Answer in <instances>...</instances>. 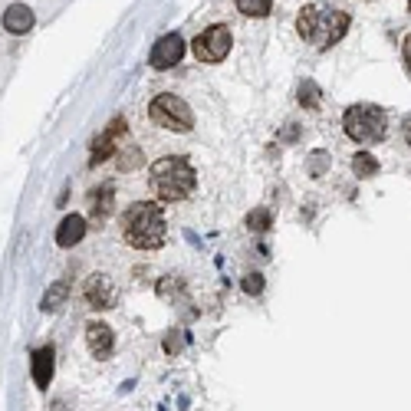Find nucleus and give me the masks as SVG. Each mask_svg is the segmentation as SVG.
Masks as SVG:
<instances>
[{
    "instance_id": "obj_1",
    "label": "nucleus",
    "mask_w": 411,
    "mask_h": 411,
    "mask_svg": "<svg viewBox=\"0 0 411 411\" xmlns=\"http://www.w3.org/2000/svg\"><path fill=\"white\" fill-rule=\"evenodd\" d=\"M349 23H352L349 13L329 7V4H309V7L299 10V17H297L299 37L316 49H326V47H333V43H339L349 33Z\"/></svg>"
},
{
    "instance_id": "obj_2",
    "label": "nucleus",
    "mask_w": 411,
    "mask_h": 411,
    "mask_svg": "<svg viewBox=\"0 0 411 411\" xmlns=\"http://www.w3.org/2000/svg\"><path fill=\"white\" fill-rule=\"evenodd\" d=\"M148 184H152V191L158 201L174 204V201H184V198L194 191L198 178H194V168L188 158L168 155V158H158V162L148 168Z\"/></svg>"
},
{
    "instance_id": "obj_3",
    "label": "nucleus",
    "mask_w": 411,
    "mask_h": 411,
    "mask_svg": "<svg viewBox=\"0 0 411 411\" xmlns=\"http://www.w3.org/2000/svg\"><path fill=\"white\" fill-rule=\"evenodd\" d=\"M122 234L135 250H158L165 244V214L155 201H135L122 218Z\"/></svg>"
},
{
    "instance_id": "obj_4",
    "label": "nucleus",
    "mask_w": 411,
    "mask_h": 411,
    "mask_svg": "<svg viewBox=\"0 0 411 411\" xmlns=\"http://www.w3.org/2000/svg\"><path fill=\"white\" fill-rule=\"evenodd\" d=\"M342 129L355 145H379V142H385V135H388V115H385L382 105L355 102L345 109Z\"/></svg>"
},
{
    "instance_id": "obj_5",
    "label": "nucleus",
    "mask_w": 411,
    "mask_h": 411,
    "mask_svg": "<svg viewBox=\"0 0 411 411\" xmlns=\"http://www.w3.org/2000/svg\"><path fill=\"white\" fill-rule=\"evenodd\" d=\"M148 115H152L155 125H162V129H172V132H191V129H194L191 105L184 102L181 96H172V93H162V96H155L152 105H148Z\"/></svg>"
},
{
    "instance_id": "obj_6",
    "label": "nucleus",
    "mask_w": 411,
    "mask_h": 411,
    "mask_svg": "<svg viewBox=\"0 0 411 411\" xmlns=\"http://www.w3.org/2000/svg\"><path fill=\"white\" fill-rule=\"evenodd\" d=\"M191 47H194V56L201 59V63H220L230 53V30L214 23V27H208L204 33L194 37Z\"/></svg>"
},
{
    "instance_id": "obj_7",
    "label": "nucleus",
    "mask_w": 411,
    "mask_h": 411,
    "mask_svg": "<svg viewBox=\"0 0 411 411\" xmlns=\"http://www.w3.org/2000/svg\"><path fill=\"white\" fill-rule=\"evenodd\" d=\"M125 132H129V125H125V119H122V115H115L112 122H109V129H105V132L99 135L96 142H93V165L105 162L109 155H115V148H122Z\"/></svg>"
},
{
    "instance_id": "obj_8",
    "label": "nucleus",
    "mask_w": 411,
    "mask_h": 411,
    "mask_svg": "<svg viewBox=\"0 0 411 411\" xmlns=\"http://www.w3.org/2000/svg\"><path fill=\"white\" fill-rule=\"evenodd\" d=\"M181 56H184V40L178 37V33H165V37L152 47V56H148V63H152L155 69H172Z\"/></svg>"
},
{
    "instance_id": "obj_9",
    "label": "nucleus",
    "mask_w": 411,
    "mask_h": 411,
    "mask_svg": "<svg viewBox=\"0 0 411 411\" xmlns=\"http://www.w3.org/2000/svg\"><path fill=\"white\" fill-rule=\"evenodd\" d=\"M86 303L93 309H109L115 303V283L109 277H102V273L89 277L86 280Z\"/></svg>"
},
{
    "instance_id": "obj_10",
    "label": "nucleus",
    "mask_w": 411,
    "mask_h": 411,
    "mask_svg": "<svg viewBox=\"0 0 411 411\" xmlns=\"http://www.w3.org/2000/svg\"><path fill=\"white\" fill-rule=\"evenodd\" d=\"M86 237V218H79V214H69V218L59 220V227H56V244L63 250L69 247H76L79 240Z\"/></svg>"
},
{
    "instance_id": "obj_11",
    "label": "nucleus",
    "mask_w": 411,
    "mask_h": 411,
    "mask_svg": "<svg viewBox=\"0 0 411 411\" xmlns=\"http://www.w3.org/2000/svg\"><path fill=\"white\" fill-rule=\"evenodd\" d=\"M4 27H7V33H30L33 30V10L27 4H10L4 10Z\"/></svg>"
},
{
    "instance_id": "obj_12",
    "label": "nucleus",
    "mask_w": 411,
    "mask_h": 411,
    "mask_svg": "<svg viewBox=\"0 0 411 411\" xmlns=\"http://www.w3.org/2000/svg\"><path fill=\"white\" fill-rule=\"evenodd\" d=\"M86 342H89V352L96 355V359H105V355L112 352V329L109 326H102V323H93L86 329Z\"/></svg>"
},
{
    "instance_id": "obj_13",
    "label": "nucleus",
    "mask_w": 411,
    "mask_h": 411,
    "mask_svg": "<svg viewBox=\"0 0 411 411\" xmlns=\"http://www.w3.org/2000/svg\"><path fill=\"white\" fill-rule=\"evenodd\" d=\"M53 345H43V349H37L33 352V382L40 385V388H47L49 382H53Z\"/></svg>"
},
{
    "instance_id": "obj_14",
    "label": "nucleus",
    "mask_w": 411,
    "mask_h": 411,
    "mask_svg": "<svg viewBox=\"0 0 411 411\" xmlns=\"http://www.w3.org/2000/svg\"><path fill=\"white\" fill-rule=\"evenodd\" d=\"M112 198H115V188L109 181L89 194V204H93V220H96V224H102V220L112 214Z\"/></svg>"
},
{
    "instance_id": "obj_15",
    "label": "nucleus",
    "mask_w": 411,
    "mask_h": 411,
    "mask_svg": "<svg viewBox=\"0 0 411 411\" xmlns=\"http://www.w3.org/2000/svg\"><path fill=\"white\" fill-rule=\"evenodd\" d=\"M66 297H69V280H56V283L43 293V303H40V306L47 309V313H56V309L66 303Z\"/></svg>"
},
{
    "instance_id": "obj_16",
    "label": "nucleus",
    "mask_w": 411,
    "mask_h": 411,
    "mask_svg": "<svg viewBox=\"0 0 411 411\" xmlns=\"http://www.w3.org/2000/svg\"><path fill=\"white\" fill-rule=\"evenodd\" d=\"M352 172L359 174V178H375V174H379V158H375L372 152H359L352 158Z\"/></svg>"
},
{
    "instance_id": "obj_17",
    "label": "nucleus",
    "mask_w": 411,
    "mask_h": 411,
    "mask_svg": "<svg viewBox=\"0 0 411 411\" xmlns=\"http://www.w3.org/2000/svg\"><path fill=\"white\" fill-rule=\"evenodd\" d=\"M297 93H299V105H303V109H319V102H323V99H319V86H316V83H309V79H306V83H299V89H297Z\"/></svg>"
},
{
    "instance_id": "obj_18",
    "label": "nucleus",
    "mask_w": 411,
    "mask_h": 411,
    "mask_svg": "<svg viewBox=\"0 0 411 411\" xmlns=\"http://www.w3.org/2000/svg\"><path fill=\"white\" fill-rule=\"evenodd\" d=\"M273 0H237V10L244 17H267Z\"/></svg>"
},
{
    "instance_id": "obj_19",
    "label": "nucleus",
    "mask_w": 411,
    "mask_h": 411,
    "mask_svg": "<svg viewBox=\"0 0 411 411\" xmlns=\"http://www.w3.org/2000/svg\"><path fill=\"white\" fill-rule=\"evenodd\" d=\"M270 224H273V218H270L267 208H257V210H250L247 214V227L250 230H267Z\"/></svg>"
},
{
    "instance_id": "obj_20",
    "label": "nucleus",
    "mask_w": 411,
    "mask_h": 411,
    "mask_svg": "<svg viewBox=\"0 0 411 411\" xmlns=\"http://www.w3.org/2000/svg\"><path fill=\"white\" fill-rule=\"evenodd\" d=\"M244 293H250V297L263 293V277H260V273H250V277H244Z\"/></svg>"
},
{
    "instance_id": "obj_21",
    "label": "nucleus",
    "mask_w": 411,
    "mask_h": 411,
    "mask_svg": "<svg viewBox=\"0 0 411 411\" xmlns=\"http://www.w3.org/2000/svg\"><path fill=\"white\" fill-rule=\"evenodd\" d=\"M181 345H184L181 335H168V339H165V349H168V352H178Z\"/></svg>"
},
{
    "instance_id": "obj_22",
    "label": "nucleus",
    "mask_w": 411,
    "mask_h": 411,
    "mask_svg": "<svg viewBox=\"0 0 411 411\" xmlns=\"http://www.w3.org/2000/svg\"><path fill=\"white\" fill-rule=\"evenodd\" d=\"M402 56H405V66H408V73H411V33L405 37V43H402Z\"/></svg>"
},
{
    "instance_id": "obj_23",
    "label": "nucleus",
    "mask_w": 411,
    "mask_h": 411,
    "mask_svg": "<svg viewBox=\"0 0 411 411\" xmlns=\"http://www.w3.org/2000/svg\"><path fill=\"white\" fill-rule=\"evenodd\" d=\"M323 165H326V158H323V155H316V158H313V172H316V178L323 174Z\"/></svg>"
},
{
    "instance_id": "obj_24",
    "label": "nucleus",
    "mask_w": 411,
    "mask_h": 411,
    "mask_svg": "<svg viewBox=\"0 0 411 411\" xmlns=\"http://www.w3.org/2000/svg\"><path fill=\"white\" fill-rule=\"evenodd\" d=\"M402 135H405V142L411 145V115H408V119H405V125H402Z\"/></svg>"
},
{
    "instance_id": "obj_25",
    "label": "nucleus",
    "mask_w": 411,
    "mask_h": 411,
    "mask_svg": "<svg viewBox=\"0 0 411 411\" xmlns=\"http://www.w3.org/2000/svg\"><path fill=\"white\" fill-rule=\"evenodd\" d=\"M297 135H299V129H297V125H290L287 132H283V138H290V142H293V138H297Z\"/></svg>"
}]
</instances>
